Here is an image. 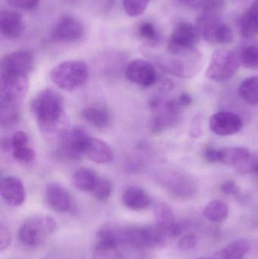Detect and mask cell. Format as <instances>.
Wrapping results in <instances>:
<instances>
[{
	"label": "cell",
	"instance_id": "16",
	"mask_svg": "<svg viewBox=\"0 0 258 259\" xmlns=\"http://www.w3.org/2000/svg\"><path fill=\"white\" fill-rule=\"evenodd\" d=\"M45 199L48 206L56 212L65 213L71 207V197L62 186L48 184L45 189Z\"/></svg>",
	"mask_w": 258,
	"mask_h": 259
},
{
	"label": "cell",
	"instance_id": "12",
	"mask_svg": "<svg viewBox=\"0 0 258 259\" xmlns=\"http://www.w3.org/2000/svg\"><path fill=\"white\" fill-rule=\"evenodd\" d=\"M243 127L242 118L230 112H220L214 114L209 121V127L217 135L231 136L238 134Z\"/></svg>",
	"mask_w": 258,
	"mask_h": 259
},
{
	"label": "cell",
	"instance_id": "14",
	"mask_svg": "<svg viewBox=\"0 0 258 259\" xmlns=\"http://www.w3.org/2000/svg\"><path fill=\"white\" fill-rule=\"evenodd\" d=\"M0 194L7 205L18 207L24 203L26 191L22 181L13 176L5 177L0 182Z\"/></svg>",
	"mask_w": 258,
	"mask_h": 259
},
{
	"label": "cell",
	"instance_id": "43",
	"mask_svg": "<svg viewBox=\"0 0 258 259\" xmlns=\"http://www.w3.org/2000/svg\"><path fill=\"white\" fill-rule=\"evenodd\" d=\"M196 259H213V258H198Z\"/></svg>",
	"mask_w": 258,
	"mask_h": 259
},
{
	"label": "cell",
	"instance_id": "11",
	"mask_svg": "<svg viewBox=\"0 0 258 259\" xmlns=\"http://www.w3.org/2000/svg\"><path fill=\"white\" fill-rule=\"evenodd\" d=\"M84 34L83 23L70 15H65L58 20L51 31L50 38L59 42H73L80 40Z\"/></svg>",
	"mask_w": 258,
	"mask_h": 259
},
{
	"label": "cell",
	"instance_id": "30",
	"mask_svg": "<svg viewBox=\"0 0 258 259\" xmlns=\"http://www.w3.org/2000/svg\"><path fill=\"white\" fill-rule=\"evenodd\" d=\"M91 193L96 200L101 202H106L112 196V184L106 178H99L95 188Z\"/></svg>",
	"mask_w": 258,
	"mask_h": 259
},
{
	"label": "cell",
	"instance_id": "6",
	"mask_svg": "<svg viewBox=\"0 0 258 259\" xmlns=\"http://www.w3.org/2000/svg\"><path fill=\"white\" fill-rule=\"evenodd\" d=\"M200 37L196 26L182 21L175 26L170 36L168 51L175 56L192 52L199 42Z\"/></svg>",
	"mask_w": 258,
	"mask_h": 259
},
{
	"label": "cell",
	"instance_id": "39",
	"mask_svg": "<svg viewBox=\"0 0 258 259\" xmlns=\"http://www.w3.org/2000/svg\"><path fill=\"white\" fill-rule=\"evenodd\" d=\"M204 158L209 162L216 163L218 162V149H215V148L208 147L204 150Z\"/></svg>",
	"mask_w": 258,
	"mask_h": 259
},
{
	"label": "cell",
	"instance_id": "5",
	"mask_svg": "<svg viewBox=\"0 0 258 259\" xmlns=\"http://www.w3.org/2000/svg\"><path fill=\"white\" fill-rule=\"evenodd\" d=\"M197 28L206 42L224 45L233 42V30L218 15H201L197 20Z\"/></svg>",
	"mask_w": 258,
	"mask_h": 259
},
{
	"label": "cell",
	"instance_id": "8",
	"mask_svg": "<svg viewBox=\"0 0 258 259\" xmlns=\"http://www.w3.org/2000/svg\"><path fill=\"white\" fill-rule=\"evenodd\" d=\"M94 259H144V249L128 243L97 242Z\"/></svg>",
	"mask_w": 258,
	"mask_h": 259
},
{
	"label": "cell",
	"instance_id": "36",
	"mask_svg": "<svg viewBox=\"0 0 258 259\" xmlns=\"http://www.w3.org/2000/svg\"><path fill=\"white\" fill-rule=\"evenodd\" d=\"M196 244V236L193 234H189L180 238L179 240L178 247L181 250L188 251L195 248Z\"/></svg>",
	"mask_w": 258,
	"mask_h": 259
},
{
	"label": "cell",
	"instance_id": "7",
	"mask_svg": "<svg viewBox=\"0 0 258 259\" xmlns=\"http://www.w3.org/2000/svg\"><path fill=\"white\" fill-rule=\"evenodd\" d=\"M89 138L87 133L80 127L68 130L61 137L59 152L68 159H81L85 157V149Z\"/></svg>",
	"mask_w": 258,
	"mask_h": 259
},
{
	"label": "cell",
	"instance_id": "19",
	"mask_svg": "<svg viewBox=\"0 0 258 259\" xmlns=\"http://www.w3.org/2000/svg\"><path fill=\"white\" fill-rule=\"evenodd\" d=\"M122 202L129 209L142 211L149 208L152 200L150 195L143 189L130 186L123 193Z\"/></svg>",
	"mask_w": 258,
	"mask_h": 259
},
{
	"label": "cell",
	"instance_id": "9",
	"mask_svg": "<svg viewBox=\"0 0 258 259\" xmlns=\"http://www.w3.org/2000/svg\"><path fill=\"white\" fill-rule=\"evenodd\" d=\"M28 88V75H1L0 102L21 105Z\"/></svg>",
	"mask_w": 258,
	"mask_h": 259
},
{
	"label": "cell",
	"instance_id": "2",
	"mask_svg": "<svg viewBox=\"0 0 258 259\" xmlns=\"http://www.w3.org/2000/svg\"><path fill=\"white\" fill-rule=\"evenodd\" d=\"M54 219L47 214H35L27 219L19 229V240L24 246L36 248L42 246L56 231Z\"/></svg>",
	"mask_w": 258,
	"mask_h": 259
},
{
	"label": "cell",
	"instance_id": "13",
	"mask_svg": "<svg viewBox=\"0 0 258 259\" xmlns=\"http://www.w3.org/2000/svg\"><path fill=\"white\" fill-rule=\"evenodd\" d=\"M125 76L132 83L139 86L149 87L156 82V68L148 61L136 59L127 65Z\"/></svg>",
	"mask_w": 258,
	"mask_h": 259
},
{
	"label": "cell",
	"instance_id": "15",
	"mask_svg": "<svg viewBox=\"0 0 258 259\" xmlns=\"http://www.w3.org/2000/svg\"><path fill=\"white\" fill-rule=\"evenodd\" d=\"M154 211L156 225L169 240L180 235L181 228L176 222L174 211L169 205L165 202L157 204L154 207Z\"/></svg>",
	"mask_w": 258,
	"mask_h": 259
},
{
	"label": "cell",
	"instance_id": "34",
	"mask_svg": "<svg viewBox=\"0 0 258 259\" xmlns=\"http://www.w3.org/2000/svg\"><path fill=\"white\" fill-rule=\"evenodd\" d=\"M8 3L15 9L32 10L39 6L40 0H7Z\"/></svg>",
	"mask_w": 258,
	"mask_h": 259
},
{
	"label": "cell",
	"instance_id": "26",
	"mask_svg": "<svg viewBox=\"0 0 258 259\" xmlns=\"http://www.w3.org/2000/svg\"><path fill=\"white\" fill-rule=\"evenodd\" d=\"M21 105L0 102V123L3 127H11L19 122Z\"/></svg>",
	"mask_w": 258,
	"mask_h": 259
},
{
	"label": "cell",
	"instance_id": "41",
	"mask_svg": "<svg viewBox=\"0 0 258 259\" xmlns=\"http://www.w3.org/2000/svg\"><path fill=\"white\" fill-rule=\"evenodd\" d=\"M177 1L184 6H193L196 0H177Z\"/></svg>",
	"mask_w": 258,
	"mask_h": 259
},
{
	"label": "cell",
	"instance_id": "28",
	"mask_svg": "<svg viewBox=\"0 0 258 259\" xmlns=\"http://www.w3.org/2000/svg\"><path fill=\"white\" fill-rule=\"evenodd\" d=\"M239 95L248 104L258 105V75L248 77L241 83L239 88Z\"/></svg>",
	"mask_w": 258,
	"mask_h": 259
},
{
	"label": "cell",
	"instance_id": "4",
	"mask_svg": "<svg viewBox=\"0 0 258 259\" xmlns=\"http://www.w3.org/2000/svg\"><path fill=\"white\" fill-rule=\"evenodd\" d=\"M239 55L231 50H217L213 53L206 70V77L218 82L227 81L234 77L240 65Z\"/></svg>",
	"mask_w": 258,
	"mask_h": 259
},
{
	"label": "cell",
	"instance_id": "10",
	"mask_svg": "<svg viewBox=\"0 0 258 259\" xmlns=\"http://www.w3.org/2000/svg\"><path fill=\"white\" fill-rule=\"evenodd\" d=\"M34 67V57L26 50L12 52L2 59L1 75H28Z\"/></svg>",
	"mask_w": 258,
	"mask_h": 259
},
{
	"label": "cell",
	"instance_id": "27",
	"mask_svg": "<svg viewBox=\"0 0 258 259\" xmlns=\"http://www.w3.org/2000/svg\"><path fill=\"white\" fill-rule=\"evenodd\" d=\"M249 250L250 244L247 240H237L222 249L219 256L221 259H244Z\"/></svg>",
	"mask_w": 258,
	"mask_h": 259
},
{
	"label": "cell",
	"instance_id": "32",
	"mask_svg": "<svg viewBox=\"0 0 258 259\" xmlns=\"http://www.w3.org/2000/svg\"><path fill=\"white\" fill-rule=\"evenodd\" d=\"M138 33L142 39L150 44H156L160 39V34L156 26L149 21H145L139 26Z\"/></svg>",
	"mask_w": 258,
	"mask_h": 259
},
{
	"label": "cell",
	"instance_id": "22",
	"mask_svg": "<svg viewBox=\"0 0 258 259\" xmlns=\"http://www.w3.org/2000/svg\"><path fill=\"white\" fill-rule=\"evenodd\" d=\"M82 118L89 125L97 129L109 127L112 118L109 111L101 106H89L82 111Z\"/></svg>",
	"mask_w": 258,
	"mask_h": 259
},
{
	"label": "cell",
	"instance_id": "40",
	"mask_svg": "<svg viewBox=\"0 0 258 259\" xmlns=\"http://www.w3.org/2000/svg\"><path fill=\"white\" fill-rule=\"evenodd\" d=\"M177 101L180 106H188L192 103V98L189 94L184 93L180 96Z\"/></svg>",
	"mask_w": 258,
	"mask_h": 259
},
{
	"label": "cell",
	"instance_id": "25",
	"mask_svg": "<svg viewBox=\"0 0 258 259\" xmlns=\"http://www.w3.org/2000/svg\"><path fill=\"white\" fill-rule=\"evenodd\" d=\"M204 217L213 223H222L229 215V207L221 200L209 202L203 211Z\"/></svg>",
	"mask_w": 258,
	"mask_h": 259
},
{
	"label": "cell",
	"instance_id": "24",
	"mask_svg": "<svg viewBox=\"0 0 258 259\" xmlns=\"http://www.w3.org/2000/svg\"><path fill=\"white\" fill-rule=\"evenodd\" d=\"M248 42L242 47L239 54L240 63L245 68L258 69V40L248 39Z\"/></svg>",
	"mask_w": 258,
	"mask_h": 259
},
{
	"label": "cell",
	"instance_id": "33",
	"mask_svg": "<svg viewBox=\"0 0 258 259\" xmlns=\"http://www.w3.org/2000/svg\"><path fill=\"white\" fill-rule=\"evenodd\" d=\"M13 157L19 162L30 163L35 159L36 153L32 148L27 146L14 149Z\"/></svg>",
	"mask_w": 258,
	"mask_h": 259
},
{
	"label": "cell",
	"instance_id": "38",
	"mask_svg": "<svg viewBox=\"0 0 258 259\" xmlns=\"http://www.w3.org/2000/svg\"><path fill=\"white\" fill-rule=\"evenodd\" d=\"M221 191L227 195H236L239 193V188L236 183L232 181H226L221 187Z\"/></svg>",
	"mask_w": 258,
	"mask_h": 259
},
{
	"label": "cell",
	"instance_id": "17",
	"mask_svg": "<svg viewBox=\"0 0 258 259\" xmlns=\"http://www.w3.org/2000/svg\"><path fill=\"white\" fill-rule=\"evenodd\" d=\"M85 157L96 164H109L113 161L114 152L106 142L89 137L85 149Z\"/></svg>",
	"mask_w": 258,
	"mask_h": 259
},
{
	"label": "cell",
	"instance_id": "35",
	"mask_svg": "<svg viewBox=\"0 0 258 259\" xmlns=\"http://www.w3.org/2000/svg\"><path fill=\"white\" fill-rule=\"evenodd\" d=\"M10 140L12 150L28 146V136L24 131H20L15 133Z\"/></svg>",
	"mask_w": 258,
	"mask_h": 259
},
{
	"label": "cell",
	"instance_id": "21",
	"mask_svg": "<svg viewBox=\"0 0 258 259\" xmlns=\"http://www.w3.org/2000/svg\"><path fill=\"white\" fill-rule=\"evenodd\" d=\"M241 33L247 39L258 36V0H254L239 20Z\"/></svg>",
	"mask_w": 258,
	"mask_h": 259
},
{
	"label": "cell",
	"instance_id": "20",
	"mask_svg": "<svg viewBox=\"0 0 258 259\" xmlns=\"http://www.w3.org/2000/svg\"><path fill=\"white\" fill-rule=\"evenodd\" d=\"M251 157V152L245 148L227 147L218 149V162L236 168L246 162Z\"/></svg>",
	"mask_w": 258,
	"mask_h": 259
},
{
	"label": "cell",
	"instance_id": "29",
	"mask_svg": "<svg viewBox=\"0 0 258 259\" xmlns=\"http://www.w3.org/2000/svg\"><path fill=\"white\" fill-rule=\"evenodd\" d=\"M227 6V0H196L194 7L202 15H218Z\"/></svg>",
	"mask_w": 258,
	"mask_h": 259
},
{
	"label": "cell",
	"instance_id": "23",
	"mask_svg": "<svg viewBox=\"0 0 258 259\" xmlns=\"http://www.w3.org/2000/svg\"><path fill=\"white\" fill-rule=\"evenodd\" d=\"M95 170L89 167H80L74 172L72 182L77 190L83 192H92L98 181Z\"/></svg>",
	"mask_w": 258,
	"mask_h": 259
},
{
	"label": "cell",
	"instance_id": "42",
	"mask_svg": "<svg viewBox=\"0 0 258 259\" xmlns=\"http://www.w3.org/2000/svg\"><path fill=\"white\" fill-rule=\"evenodd\" d=\"M254 176H255L256 180H257V181L258 183V161H257V167H256V169H255V170H254Z\"/></svg>",
	"mask_w": 258,
	"mask_h": 259
},
{
	"label": "cell",
	"instance_id": "18",
	"mask_svg": "<svg viewBox=\"0 0 258 259\" xmlns=\"http://www.w3.org/2000/svg\"><path fill=\"white\" fill-rule=\"evenodd\" d=\"M24 21L19 13L13 11H2L0 13V31L9 39L19 38L24 32Z\"/></svg>",
	"mask_w": 258,
	"mask_h": 259
},
{
	"label": "cell",
	"instance_id": "1",
	"mask_svg": "<svg viewBox=\"0 0 258 259\" xmlns=\"http://www.w3.org/2000/svg\"><path fill=\"white\" fill-rule=\"evenodd\" d=\"M31 110L38 127L44 134H53L63 127L65 105L62 96L51 89L36 94L31 103Z\"/></svg>",
	"mask_w": 258,
	"mask_h": 259
},
{
	"label": "cell",
	"instance_id": "31",
	"mask_svg": "<svg viewBox=\"0 0 258 259\" xmlns=\"http://www.w3.org/2000/svg\"><path fill=\"white\" fill-rule=\"evenodd\" d=\"M151 0H123L126 13L130 17H137L143 14Z\"/></svg>",
	"mask_w": 258,
	"mask_h": 259
},
{
	"label": "cell",
	"instance_id": "37",
	"mask_svg": "<svg viewBox=\"0 0 258 259\" xmlns=\"http://www.w3.org/2000/svg\"><path fill=\"white\" fill-rule=\"evenodd\" d=\"M11 237L10 231L8 227L5 226L1 224L0 226V250L1 252L6 250L10 246Z\"/></svg>",
	"mask_w": 258,
	"mask_h": 259
},
{
	"label": "cell",
	"instance_id": "3",
	"mask_svg": "<svg viewBox=\"0 0 258 259\" xmlns=\"http://www.w3.org/2000/svg\"><path fill=\"white\" fill-rule=\"evenodd\" d=\"M89 77V68L84 62L66 61L55 66L50 72L51 81L60 89L72 91L83 86Z\"/></svg>",
	"mask_w": 258,
	"mask_h": 259
}]
</instances>
